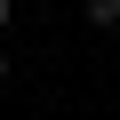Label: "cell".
<instances>
[{
  "instance_id": "1",
  "label": "cell",
  "mask_w": 120,
  "mask_h": 120,
  "mask_svg": "<svg viewBox=\"0 0 120 120\" xmlns=\"http://www.w3.org/2000/svg\"><path fill=\"white\" fill-rule=\"evenodd\" d=\"M80 24L88 32H120V0H80Z\"/></svg>"
},
{
  "instance_id": "2",
  "label": "cell",
  "mask_w": 120,
  "mask_h": 120,
  "mask_svg": "<svg viewBox=\"0 0 120 120\" xmlns=\"http://www.w3.org/2000/svg\"><path fill=\"white\" fill-rule=\"evenodd\" d=\"M8 80H16V56H8V48H0V88H8Z\"/></svg>"
},
{
  "instance_id": "3",
  "label": "cell",
  "mask_w": 120,
  "mask_h": 120,
  "mask_svg": "<svg viewBox=\"0 0 120 120\" xmlns=\"http://www.w3.org/2000/svg\"><path fill=\"white\" fill-rule=\"evenodd\" d=\"M8 16H16V0H0V32H8Z\"/></svg>"
}]
</instances>
